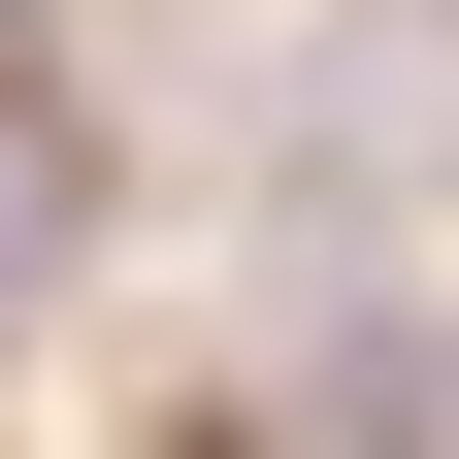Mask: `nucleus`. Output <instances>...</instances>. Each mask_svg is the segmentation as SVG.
I'll list each match as a JSON object with an SVG mask.
<instances>
[{
    "instance_id": "obj_1",
    "label": "nucleus",
    "mask_w": 459,
    "mask_h": 459,
    "mask_svg": "<svg viewBox=\"0 0 459 459\" xmlns=\"http://www.w3.org/2000/svg\"><path fill=\"white\" fill-rule=\"evenodd\" d=\"M66 263H99V132H66V99H0V296H66Z\"/></svg>"
}]
</instances>
